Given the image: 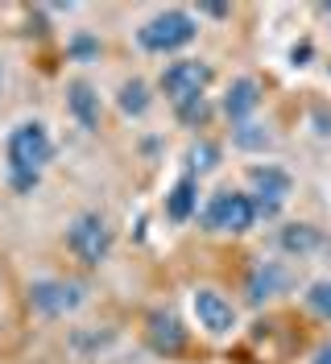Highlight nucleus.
Listing matches in <instances>:
<instances>
[{"mask_svg":"<svg viewBox=\"0 0 331 364\" xmlns=\"http://www.w3.org/2000/svg\"><path fill=\"white\" fill-rule=\"evenodd\" d=\"M178 116L186 120V124H199V120H207V104L199 100V104H186V108H178Z\"/></svg>","mask_w":331,"mask_h":364,"instance_id":"obj_20","label":"nucleus"},{"mask_svg":"<svg viewBox=\"0 0 331 364\" xmlns=\"http://www.w3.org/2000/svg\"><path fill=\"white\" fill-rule=\"evenodd\" d=\"M232 141H236L241 149H265V145H269V133H265L261 124L248 120V124H236V129H232Z\"/></svg>","mask_w":331,"mask_h":364,"instance_id":"obj_17","label":"nucleus"},{"mask_svg":"<svg viewBox=\"0 0 331 364\" xmlns=\"http://www.w3.org/2000/svg\"><path fill=\"white\" fill-rule=\"evenodd\" d=\"M191 311H195L199 327H203L207 336H216V340L236 331V306H232L220 290H211V286H203V290L191 294Z\"/></svg>","mask_w":331,"mask_h":364,"instance_id":"obj_8","label":"nucleus"},{"mask_svg":"<svg viewBox=\"0 0 331 364\" xmlns=\"http://www.w3.org/2000/svg\"><path fill=\"white\" fill-rule=\"evenodd\" d=\"M195 33H199V25L191 13L166 9V13L149 17V21L137 29V42H141V50H149V54H174V50L195 42Z\"/></svg>","mask_w":331,"mask_h":364,"instance_id":"obj_2","label":"nucleus"},{"mask_svg":"<svg viewBox=\"0 0 331 364\" xmlns=\"http://www.w3.org/2000/svg\"><path fill=\"white\" fill-rule=\"evenodd\" d=\"M203 224L211 232H228V236H241L257 224V203L248 191H216L207 207H203Z\"/></svg>","mask_w":331,"mask_h":364,"instance_id":"obj_4","label":"nucleus"},{"mask_svg":"<svg viewBox=\"0 0 331 364\" xmlns=\"http://www.w3.org/2000/svg\"><path fill=\"white\" fill-rule=\"evenodd\" d=\"M303 298H307V306L315 311V315L331 323V277H319V282H310Z\"/></svg>","mask_w":331,"mask_h":364,"instance_id":"obj_16","label":"nucleus"},{"mask_svg":"<svg viewBox=\"0 0 331 364\" xmlns=\"http://www.w3.org/2000/svg\"><path fill=\"white\" fill-rule=\"evenodd\" d=\"M310 364H331V343H323V348L315 352V360H310Z\"/></svg>","mask_w":331,"mask_h":364,"instance_id":"obj_22","label":"nucleus"},{"mask_svg":"<svg viewBox=\"0 0 331 364\" xmlns=\"http://www.w3.org/2000/svg\"><path fill=\"white\" fill-rule=\"evenodd\" d=\"M191 170H199V174H207L211 166H216V158H220V149L211 145V141H199V145H191Z\"/></svg>","mask_w":331,"mask_h":364,"instance_id":"obj_18","label":"nucleus"},{"mask_svg":"<svg viewBox=\"0 0 331 364\" xmlns=\"http://www.w3.org/2000/svg\"><path fill=\"white\" fill-rule=\"evenodd\" d=\"M261 108V87H257V79H236L228 95H224V116L232 120V124H248V116Z\"/></svg>","mask_w":331,"mask_h":364,"instance_id":"obj_12","label":"nucleus"},{"mask_svg":"<svg viewBox=\"0 0 331 364\" xmlns=\"http://www.w3.org/2000/svg\"><path fill=\"white\" fill-rule=\"evenodd\" d=\"M195 211H199V182L186 174V178H178L174 186H170V195H166V215H170L174 224H186Z\"/></svg>","mask_w":331,"mask_h":364,"instance_id":"obj_13","label":"nucleus"},{"mask_svg":"<svg viewBox=\"0 0 331 364\" xmlns=\"http://www.w3.org/2000/svg\"><path fill=\"white\" fill-rule=\"evenodd\" d=\"M66 112L79 120V129H100V91L88 79H70L66 83Z\"/></svg>","mask_w":331,"mask_h":364,"instance_id":"obj_10","label":"nucleus"},{"mask_svg":"<svg viewBox=\"0 0 331 364\" xmlns=\"http://www.w3.org/2000/svg\"><path fill=\"white\" fill-rule=\"evenodd\" d=\"M0 87H4V67H0Z\"/></svg>","mask_w":331,"mask_h":364,"instance_id":"obj_23","label":"nucleus"},{"mask_svg":"<svg viewBox=\"0 0 331 364\" xmlns=\"http://www.w3.org/2000/svg\"><path fill=\"white\" fill-rule=\"evenodd\" d=\"M54 158V141L46 133L42 120H21L13 124L9 136H4V161H9V186L13 191H33L42 170Z\"/></svg>","mask_w":331,"mask_h":364,"instance_id":"obj_1","label":"nucleus"},{"mask_svg":"<svg viewBox=\"0 0 331 364\" xmlns=\"http://www.w3.org/2000/svg\"><path fill=\"white\" fill-rule=\"evenodd\" d=\"M116 104H120V112L125 116H145L149 112V104H154L149 83H145V79H125L120 91H116Z\"/></svg>","mask_w":331,"mask_h":364,"instance_id":"obj_15","label":"nucleus"},{"mask_svg":"<svg viewBox=\"0 0 331 364\" xmlns=\"http://www.w3.org/2000/svg\"><path fill=\"white\" fill-rule=\"evenodd\" d=\"M290 282H294L290 265H282V261H257V269L248 273V298H253V302L278 298V294L290 290Z\"/></svg>","mask_w":331,"mask_h":364,"instance_id":"obj_9","label":"nucleus"},{"mask_svg":"<svg viewBox=\"0 0 331 364\" xmlns=\"http://www.w3.org/2000/svg\"><path fill=\"white\" fill-rule=\"evenodd\" d=\"M207 17H228V4H203Z\"/></svg>","mask_w":331,"mask_h":364,"instance_id":"obj_21","label":"nucleus"},{"mask_svg":"<svg viewBox=\"0 0 331 364\" xmlns=\"http://www.w3.org/2000/svg\"><path fill=\"white\" fill-rule=\"evenodd\" d=\"M211 83V67L199 63V58H178L170 67L162 70V91L174 108H186V104H199L203 91Z\"/></svg>","mask_w":331,"mask_h":364,"instance_id":"obj_6","label":"nucleus"},{"mask_svg":"<svg viewBox=\"0 0 331 364\" xmlns=\"http://www.w3.org/2000/svg\"><path fill=\"white\" fill-rule=\"evenodd\" d=\"M83 286L79 282H66V277H38L29 282V311H38L42 318H63L75 315L83 306Z\"/></svg>","mask_w":331,"mask_h":364,"instance_id":"obj_5","label":"nucleus"},{"mask_svg":"<svg viewBox=\"0 0 331 364\" xmlns=\"http://www.w3.org/2000/svg\"><path fill=\"white\" fill-rule=\"evenodd\" d=\"M278 245H282V252H290V257H307V252H315L323 245V236L310 224H286L278 232Z\"/></svg>","mask_w":331,"mask_h":364,"instance_id":"obj_14","label":"nucleus"},{"mask_svg":"<svg viewBox=\"0 0 331 364\" xmlns=\"http://www.w3.org/2000/svg\"><path fill=\"white\" fill-rule=\"evenodd\" d=\"M248 195H253V203H257V215L269 220V215H278L282 203L294 195V178H290L282 166H273V161L253 166V170H248Z\"/></svg>","mask_w":331,"mask_h":364,"instance_id":"obj_7","label":"nucleus"},{"mask_svg":"<svg viewBox=\"0 0 331 364\" xmlns=\"http://www.w3.org/2000/svg\"><path fill=\"white\" fill-rule=\"evenodd\" d=\"M66 50H70L79 63H88V58H95V54H100V42H95V38H88V33H79V38H70V46H66Z\"/></svg>","mask_w":331,"mask_h":364,"instance_id":"obj_19","label":"nucleus"},{"mask_svg":"<svg viewBox=\"0 0 331 364\" xmlns=\"http://www.w3.org/2000/svg\"><path fill=\"white\" fill-rule=\"evenodd\" d=\"M145 336H149V343H154V352H162V356H174V352H182V348H186V327H182L170 311H157V315H149Z\"/></svg>","mask_w":331,"mask_h":364,"instance_id":"obj_11","label":"nucleus"},{"mask_svg":"<svg viewBox=\"0 0 331 364\" xmlns=\"http://www.w3.org/2000/svg\"><path fill=\"white\" fill-rule=\"evenodd\" d=\"M66 249L83 265H104L112 252V228L100 211H79L66 228Z\"/></svg>","mask_w":331,"mask_h":364,"instance_id":"obj_3","label":"nucleus"}]
</instances>
